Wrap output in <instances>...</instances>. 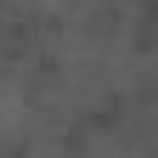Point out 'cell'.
Listing matches in <instances>:
<instances>
[{"instance_id": "6da1fadb", "label": "cell", "mask_w": 158, "mask_h": 158, "mask_svg": "<svg viewBox=\"0 0 158 158\" xmlns=\"http://www.w3.org/2000/svg\"><path fill=\"white\" fill-rule=\"evenodd\" d=\"M34 96L28 85L17 79L11 68H0V147H11V141H28L34 135Z\"/></svg>"}, {"instance_id": "7a4b0ae2", "label": "cell", "mask_w": 158, "mask_h": 158, "mask_svg": "<svg viewBox=\"0 0 158 158\" xmlns=\"http://www.w3.org/2000/svg\"><path fill=\"white\" fill-rule=\"evenodd\" d=\"M28 11H45V17H68V11H79V0H23Z\"/></svg>"}]
</instances>
